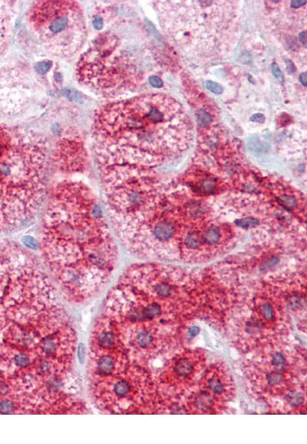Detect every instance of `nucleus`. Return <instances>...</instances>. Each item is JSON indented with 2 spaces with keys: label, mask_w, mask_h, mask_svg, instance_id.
Returning a JSON list of instances; mask_svg holds the SVG:
<instances>
[{
  "label": "nucleus",
  "mask_w": 307,
  "mask_h": 444,
  "mask_svg": "<svg viewBox=\"0 0 307 444\" xmlns=\"http://www.w3.org/2000/svg\"><path fill=\"white\" fill-rule=\"evenodd\" d=\"M44 206L40 250L46 267L71 300L93 297L108 283L119 260L101 203L83 182L64 180L50 190Z\"/></svg>",
  "instance_id": "1"
},
{
  "label": "nucleus",
  "mask_w": 307,
  "mask_h": 444,
  "mask_svg": "<svg viewBox=\"0 0 307 444\" xmlns=\"http://www.w3.org/2000/svg\"><path fill=\"white\" fill-rule=\"evenodd\" d=\"M92 136L99 168L152 170L181 155L192 143L194 131L179 102L149 94L99 108Z\"/></svg>",
  "instance_id": "2"
},
{
  "label": "nucleus",
  "mask_w": 307,
  "mask_h": 444,
  "mask_svg": "<svg viewBox=\"0 0 307 444\" xmlns=\"http://www.w3.org/2000/svg\"><path fill=\"white\" fill-rule=\"evenodd\" d=\"M48 144L43 136L13 128L0 153V235L32 223L47 198Z\"/></svg>",
  "instance_id": "3"
},
{
  "label": "nucleus",
  "mask_w": 307,
  "mask_h": 444,
  "mask_svg": "<svg viewBox=\"0 0 307 444\" xmlns=\"http://www.w3.org/2000/svg\"><path fill=\"white\" fill-rule=\"evenodd\" d=\"M154 5L163 31L194 60L209 62L224 58L237 43V2L164 1Z\"/></svg>",
  "instance_id": "4"
},
{
  "label": "nucleus",
  "mask_w": 307,
  "mask_h": 444,
  "mask_svg": "<svg viewBox=\"0 0 307 444\" xmlns=\"http://www.w3.org/2000/svg\"><path fill=\"white\" fill-rule=\"evenodd\" d=\"M76 76L81 85L98 95L116 98L131 90L138 81V70L117 28L94 39L81 56Z\"/></svg>",
  "instance_id": "5"
},
{
  "label": "nucleus",
  "mask_w": 307,
  "mask_h": 444,
  "mask_svg": "<svg viewBox=\"0 0 307 444\" xmlns=\"http://www.w3.org/2000/svg\"><path fill=\"white\" fill-rule=\"evenodd\" d=\"M26 20L45 50L55 58L74 57L86 42V20L78 2H35L28 9Z\"/></svg>",
  "instance_id": "6"
},
{
  "label": "nucleus",
  "mask_w": 307,
  "mask_h": 444,
  "mask_svg": "<svg viewBox=\"0 0 307 444\" xmlns=\"http://www.w3.org/2000/svg\"><path fill=\"white\" fill-rule=\"evenodd\" d=\"M283 343L255 352L245 375L253 391L267 401H282L290 390L303 386L306 360ZM305 385V384H304Z\"/></svg>",
  "instance_id": "7"
},
{
  "label": "nucleus",
  "mask_w": 307,
  "mask_h": 444,
  "mask_svg": "<svg viewBox=\"0 0 307 444\" xmlns=\"http://www.w3.org/2000/svg\"><path fill=\"white\" fill-rule=\"evenodd\" d=\"M283 298L267 294L256 296L251 312L237 321L235 340L247 352H256L283 343L290 329Z\"/></svg>",
  "instance_id": "8"
},
{
  "label": "nucleus",
  "mask_w": 307,
  "mask_h": 444,
  "mask_svg": "<svg viewBox=\"0 0 307 444\" xmlns=\"http://www.w3.org/2000/svg\"><path fill=\"white\" fill-rule=\"evenodd\" d=\"M206 368V357L198 350H184L165 363L159 377V387L164 398H186L196 386Z\"/></svg>",
  "instance_id": "9"
},
{
  "label": "nucleus",
  "mask_w": 307,
  "mask_h": 444,
  "mask_svg": "<svg viewBox=\"0 0 307 444\" xmlns=\"http://www.w3.org/2000/svg\"><path fill=\"white\" fill-rule=\"evenodd\" d=\"M195 388L213 400L221 412L234 397V381L228 366L221 362L206 368Z\"/></svg>",
  "instance_id": "10"
},
{
  "label": "nucleus",
  "mask_w": 307,
  "mask_h": 444,
  "mask_svg": "<svg viewBox=\"0 0 307 444\" xmlns=\"http://www.w3.org/2000/svg\"><path fill=\"white\" fill-rule=\"evenodd\" d=\"M88 156L85 144L77 133L63 135L55 145L51 162L64 174L84 173L88 167Z\"/></svg>",
  "instance_id": "11"
},
{
  "label": "nucleus",
  "mask_w": 307,
  "mask_h": 444,
  "mask_svg": "<svg viewBox=\"0 0 307 444\" xmlns=\"http://www.w3.org/2000/svg\"><path fill=\"white\" fill-rule=\"evenodd\" d=\"M14 2H0V57L9 47L15 17Z\"/></svg>",
  "instance_id": "12"
},
{
  "label": "nucleus",
  "mask_w": 307,
  "mask_h": 444,
  "mask_svg": "<svg viewBox=\"0 0 307 444\" xmlns=\"http://www.w3.org/2000/svg\"><path fill=\"white\" fill-rule=\"evenodd\" d=\"M114 369H115V362L112 358L104 356L99 359V362H98V370L101 375H108L113 371Z\"/></svg>",
  "instance_id": "13"
},
{
  "label": "nucleus",
  "mask_w": 307,
  "mask_h": 444,
  "mask_svg": "<svg viewBox=\"0 0 307 444\" xmlns=\"http://www.w3.org/2000/svg\"><path fill=\"white\" fill-rule=\"evenodd\" d=\"M131 389H132V386L131 384L126 381L117 382L114 386V392H115V395L119 397H125L127 396L131 391Z\"/></svg>",
  "instance_id": "14"
},
{
  "label": "nucleus",
  "mask_w": 307,
  "mask_h": 444,
  "mask_svg": "<svg viewBox=\"0 0 307 444\" xmlns=\"http://www.w3.org/2000/svg\"><path fill=\"white\" fill-rule=\"evenodd\" d=\"M99 345L104 348H108L115 343V336L109 332L102 333L99 337Z\"/></svg>",
  "instance_id": "15"
},
{
  "label": "nucleus",
  "mask_w": 307,
  "mask_h": 444,
  "mask_svg": "<svg viewBox=\"0 0 307 444\" xmlns=\"http://www.w3.org/2000/svg\"><path fill=\"white\" fill-rule=\"evenodd\" d=\"M52 66V63L50 61L38 62L35 66V69L39 75H45L48 73Z\"/></svg>",
  "instance_id": "16"
},
{
  "label": "nucleus",
  "mask_w": 307,
  "mask_h": 444,
  "mask_svg": "<svg viewBox=\"0 0 307 444\" xmlns=\"http://www.w3.org/2000/svg\"><path fill=\"white\" fill-rule=\"evenodd\" d=\"M197 122L201 126H206L209 125L211 118L207 113L205 111H198L196 114Z\"/></svg>",
  "instance_id": "17"
},
{
  "label": "nucleus",
  "mask_w": 307,
  "mask_h": 444,
  "mask_svg": "<svg viewBox=\"0 0 307 444\" xmlns=\"http://www.w3.org/2000/svg\"><path fill=\"white\" fill-rule=\"evenodd\" d=\"M14 360L16 366H20V367H22V368L26 367V366L29 364V362H30L28 356H27L26 354H18V355H16Z\"/></svg>",
  "instance_id": "18"
},
{
  "label": "nucleus",
  "mask_w": 307,
  "mask_h": 444,
  "mask_svg": "<svg viewBox=\"0 0 307 444\" xmlns=\"http://www.w3.org/2000/svg\"><path fill=\"white\" fill-rule=\"evenodd\" d=\"M14 410V404L13 401L5 400L0 403V414H10Z\"/></svg>",
  "instance_id": "19"
},
{
  "label": "nucleus",
  "mask_w": 307,
  "mask_h": 444,
  "mask_svg": "<svg viewBox=\"0 0 307 444\" xmlns=\"http://www.w3.org/2000/svg\"><path fill=\"white\" fill-rule=\"evenodd\" d=\"M206 87L210 92L215 94H221L224 91L222 87L215 82L207 81L206 83Z\"/></svg>",
  "instance_id": "20"
},
{
  "label": "nucleus",
  "mask_w": 307,
  "mask_h": 444,
  "mask_svg": "<svg viewBox=\"0 0 307 444\" xmlns=\"http://www.w3.org/2000/svg\"><path fill=\"white\" fill-rule=\"evenodd\" d=\"M149 83L152 87L155 88H161L163 86V81L158 76H152L149 77Z\"/></svg>",
  "instance_id": "21"
},
{
  "label": "nucleus",
  "mask_w": 307,
  "mask_h": 444,
  "mask_svg": "<svg viewBox=\"0 0 307 444\" xmlns=\"http://www.w3.org/2000/svg\"><path fill=\"white\" fill-rule=\"evenodd\" d=\"M92 25L97 30H102L104 27V20L101 16H96L92 22Z\"/></svg>",
  "instance_id": "22"
},
{
  "label": "nucleus",
  "mask_w": 307,
  "mask_h": 444,
  "mask_svg": "<svg viewBox=\"0 0 307 444\" xmlns=\"http://www.w3.org/2000/svg\"><path fill=\"white\" fill-rule=\"evenodd\" d=\"M85 345H84L83 343H80L78 348V360H79V363H81V364H82V363H84L85 355Z\"/></svg>",
  "instance_id": "23"
},
{
  "label": "nucleus",
  "mask_w": 307,
  "mask_h": 444,
  "mask_svg": "<svg viewBox=\"0 0 307 444\" xmlns=\"http://www.w3.org/2000/svg\"><path fill=\"white\" fill-rule=\"evenodd\" d=\"M273 73H274V76H275L277 80H279L280 82H283V76H282V72H281V69H279L278 66H277V64L274 63L273 64Z\"/></svg>",
  "instance_id": "24"
},
{
  "label": "nucleus",
  "mask_w": 307,
  "mask_h": 444,
  "mask_svg": "<svg viewBox=\"0 0 307 444\" xmlns=\"http://www.w3.org/2000/svg\"><path fill=\"white\" fill-rule=\"evenodd\" d=\"M251 120L253 121V122H258V123H263L265 121V117L264 116L262 115V114H255V115L252 116L251 118Z\"/></svg>",
  "instance_id": "25"
},
{
  "label": "nucleus",
  "mask_w": 307,
  "mask_h": 444,
  "mask_svg": "<svg viewBox=\"0 0 307 444\" xmlns=\"http://www.w3.org/2000/svg\"><path fill=\"white\" fill-rule=\"evenodd\" d=\"M307 4V1H292L290 2V5H291V7L294 8V9H298L300 7H303L304 5H306Z\"/></svg>",
  "instance_id": "26"
},
{
  "label": "nucleus",
  "mask_w": 307,
  "mask_h": 444,
  "mask_svg": "<svg viewBox=\"0 0 307 444\" xmlns=\"http://www.w3.org/2000/svg\"><path fill=\"white\" fill-rule=\"evenodd\" d=\"M300 36V40H301V43H302L303 44H304V46L306 47V45H307V32H306V31L301 32Z\"/></svg>",
  "instance_id": "27"
},
{
  "label": "nucleus",
  "mask_w": 307,
  "mask_h": 444,
  "mask_svg": "<svg viewBox=\"0 0 307 444\" xmlns=\"http://www.w3.org/2000/svg\"><path fill=\"white\" fill-rule=\"evenodd\" d=\"M300 82H301V84L306 87L307 86V73H303L302 74L300 75Z\"/></svg>",
  "instance_id": "28"
}]
</instances>
